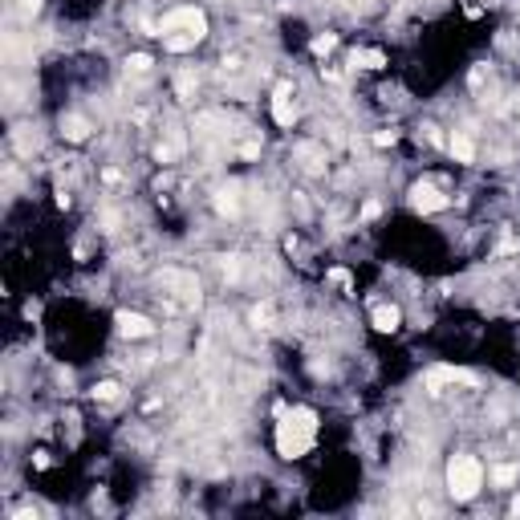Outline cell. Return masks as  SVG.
I'll list each match as a JSON object with an SVG mask.
<instances>
[{"label":"cell","instance_id":"cell-9","mask_svg":"<svg viewBox=\"0 0 520 520\" xmlns=\"http://www.w3.org/2000/svg\"><path fill=\"white\" fill-rule=\"evenodd\" d=\"M61 135H66L70 142H86L90 139V122L86 118H66L61 122Z\"/></svg>","mask_w":520,"mask_h":520},{"label":"cell","instance_id":"cell-6","mask_svg":"<svg viewBox=\"0 0 520 520\" xmlns=\"http://www.w3.org/2000/svg\"><path fill=\"white\" fill-rule=\"evenodd\" d=\"M273 118H277V126H293L297 122V106L289 98V86H277V94H273Z\"/></svg>","mask_w":520,"mask_h":520},{"label":"cell","instance_id":"cell-5","mask_svg":"<svg viewBox=\"0 0 520 520\" xmlns=\"http://www.w3.org/2000/svg\"><path fill=\"white\" fill-rule=\"evenodd\" d=\"M114 326H118V333H122V337H130V342H139V337H151V333H155V321H151V317H142V313H126V309L114 313Z\"/></svg>","mask_w":520,"mask_h":520},{"label":"cell","instance_id":"cell-3","mask_svg":"<svg viewBox=\"0 0 520 520\" xmlns=\"http://www.w3.org/2000/svg\"><path fill=\"white\" fill-rule=\"evenodd\" d=\"M484 480H488V472H484V464H480L475 455H455L448 464V492L459 500V504H468V500L480 496Z\"/></svg>","mask_w":520,"mask_h":520},{"label":"cell","instance_id":"cell-17","mask_svg":"<svg viewBox=\"0 0 520 520\" xmlns=\"http://www.w3.org/2000/svg\"><path fill=\"white\" fill-rule=\"evenodd\" d=\"M395 139H399L395 130H390V135H386V130H382V135H374V142H378V146H395Z\"/></svg>","mask_w":520,"mask_h":520},{"label":"cell","instance_id":"cell-8","mask_svg":"<svg viewBox=\"0 0 520 520\" xmlns=\"http://www.w3.org/2000/svg\"><path fill=\"white\" fill-rule=\"evenodd\" d=\"M451 155L459 159V163H475V142L468 139V135H451Z\"/></svg>","mask_w":520,"mask_h":520},{"label":"cell","instance_id":"cell-11","mask_svg":"<svg viewBox=\"0 0 520 520\" xmlns=\"http://www.w3.org/2000/svg\"><path fill=\"white\" fill-rule=\"evenodd\" d=\"M354 66H362V70H382L386 57H382L378 49H354Z\"/></svg>","mask_w":520,"mask_h":520},{"label":"cell","instance_id":"cell-4","mask_svg":"<svg viewBox=\"0 0 520 520\" xmlns=\"http://www.w3.org/2000/svg\"><path fill=\"white\" fill-rule=\"evenodd\" d=\"M448 204L451 199L435 188V183H415V188H411V208H415V212H443Z\"/></svg>","mask_w":520,"mask_h":520},{"label":"cell","instance_id":"cell-2","mask_svg":"<svg viewBox=\"0 0 520 520\" xmlns=\"http://www.w3.org/2000/svg\"><path fill=\"white\" fill-rule=\"evenodd\" d=\"M163 33V49L167 53H188L204 41V33H208V21H204V13L199 8H175V13H167L163 24H159Z\"/></svg>","mask_w":520,"mask_h":520},{"label":"cell","instance_id":"cell-14","mask_svg":"<svg viewBox=\"0 0 520 520\" xmlns=\"http://www.w3.org/2000/svg\"><path fill=\"white\" fill-rule=\"evenodd\" d=\"M330 281L337 284V289H346V293L354 289V281H350V273H346V268H333V273H330Z\"/></svg>","mask_w":520,"mask_h":520},{"label":"cell","instance_id":"cell-1","mask_svg":"<svg viewBox=\"0 0 520 520\" xmlns=\"http://www.w3.org/2000/svg\"><path fill=\"white\" fill-rule=\"evenodd\" d=\"M313 443H317V415H313L309 406L281 411V423H277V451H281L284 459H301Z\"/></svg>","mask_w":520,"mask_h":520},{"label":"cell","instance_id":"cell-15","mask_svg":"<svg viewBox=\"0 0 520 520\" xmlns=\"http://www.w3.org/2000/svg\"><path fill=\"white\" fill-rule=\"evenodd\" d=\"M333 45H337V37H317V41H313V53L321 57V53H330Z\"/></svg>","mask_w":520,"mask_h":520},{"label":"cell","instance_id":"cell-16","mask_svg":"<svg viewBox=\"0 0 520 520\" xmlns=\"http://www.w3.org/2000/svg\"><path fill=\"white\" fill-rule=\"evenodd\" d=\"M126 66H130V70H151V57H146V53H135V57H130V61H126Z\"/></svg>","mask_w":520,"mask_h":520},{"label":"cell","instance_id":"cell-12","mask_svg":"<svg viewBox=\"0 0 520 520\" xmlns=\"http://www.w3.org/2000/svg\"><path fill=\"white\" fill-rule=\"evenodd\" d=\"M90 395H94L98 402H114V399L122 395V386H118V382H98V386L90 390Z\"/></svg>","mask_w":520,"mask_h":520},{"label":"cell","instance_id":"cell-13","mask_svg":"<svg viewBox=\"0 0 520 520\" xmlns=\"http://www.w3.org/2000/svg\"><path fill=\"white\" fill-rule=\"evenodd\" d=\"M488 480H492V484H512V480H517V468H496V472H488Z\"/></svg>","mask_w":520,"mask_h":520},{"label":"cell","instance_id":"cell-10","mask_svg":"<svg viewBox=\"0 0 520 520\" xmlns=\"http://www.w3.org/2000/svg\"><path fill=\"white\" fill-rule=\"evenodd\" d=\"M215 208H220V215H232V220H236V215H240L236 188H224V191H220V195H215Z\"/></svg>","mask_w":520,"mask_h":520},{"label":"cell","instance_id":"cell-7","mask_svg":"<svg viewBox=\"0 0 520 520\" xmlns=\"http://www.w3.org/2000/svg\"><path fill=\"white\" fill-rule=\"evenodd\" d=\"M399 321H402L399 305H374V330H378V333H395V330H399Z\"/></svg>","mask_w":520,"mask_h":520}]
</instances>
